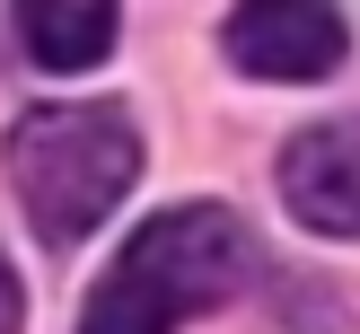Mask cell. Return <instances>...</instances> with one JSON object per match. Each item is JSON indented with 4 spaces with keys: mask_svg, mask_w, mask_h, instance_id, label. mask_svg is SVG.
<instances>
[{
    "mask_svg": "<svg viewBox=\"0 0 360 334\" xmlns=\"http://www.w3.org/2000/svg\"><path fill=\"white\" fill-rule=\"evenodd\" d=\"M255 273V238L229 203H176L123 238L105 281L88 290L79 334H176L185 316L220 308Z\"/></svg>",
    "mask_w": 360,
    "mask_h": 334,
    "instance_id": "obj_1",
    "label": "cell"
},
{
    "mask_svg": "<svg viewBox=\"0 0 360 334\" xmlns=\"http://www.w3.org/2000/svg\"><path fill=\"white\" fill-rule=\"evenodd\" d=\"M9 185L44 246H79L141 185V132L123 105H35L9 123Z\"/></svg>",
    "mask_w": 360,
    "mask_h": 334,
    "instance_id": "obj_2",
    "label": "cell"
},
{
    "mask_svg": "<svg viewBox=\"0 0 360 334\" xmlns=\"http://www.w3.org/2000/svg\"><path fill=\"white\" fill-rule=\"evenodd\" d=\"M343 44H352L343 0H238L229 9V62L273 88L343 70Z\"/></svg>",
    "mask_w": 360,
    "mask_h": 334,
    "instance_id": "obj_3",
    "label": "cell"
},
{
    "mask_svg": "<svg viewBox=\"0 0 360 334\" xmlns=\"http://www.w3.org/2000/svg\"><path fill=\"white\" fill-rule=\"evenodd\" d=\"M281 203L316 238H360V123H316L281 150Z\"/></svg>",
    "mask_w": 360,
    "mask_h": 334,
    "instance_id": "obj_4",
    "label": "cell"
},
{
    "mask_svg": "<svg viewBox=\"0 0 360 334\" xmlns=\"http://www.w3.org/2000/svg\"><path fill=\"white\" fill-rule=\"evenodd\" d=\"M9 27H18V53L35 70H97L115 53V27L123 9L115 0H9Z\"/></svg>",
    "mask_w": 360,
    "mask_h": 334,
    "instance_id": "obj_5",
    "label": "cell"
},
{
    "mask_svg": "<svg viewBox=\"0 0 360 334\" xmlns=\"http://www.w3.org/2000/svg\"><path fill=\"white\" fill-rule=\"evenodd\" d=\"M18 326V281H9V264H0V334Z\"/></svg>",
    "mask_w": 360,
    "mask_h": 334,
    "instance_id": "obj_6",
    "label": "cell"
}]
</instances>
